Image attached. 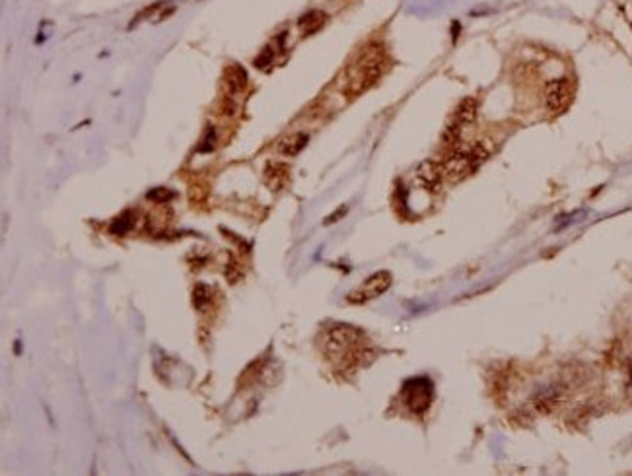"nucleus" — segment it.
<instances>
[{
  "label": "nucleus",
  "mask_w": 632,
  "mask_h": 476,
  "mask_svg": "<svg viewBox=\"0 0 632 476\" xmlns=\"http://www.w3.org/2000/svg\"><path fill=\"white\" fill-rule=\"evenodd\" d=\"M385 68H387V57H385L384 47L368 45L348 64L347 74H345V93L348 98H358L384 76Z\"/></svg>",
  "instance_id": "nucleus-1"
},
{
  "label": "nucleus",
  "mask_w": 632,
  "mask_h": 476,
  "mask_svg": "<svg viewBox=\"0 0 632 476\" xmlns=\"http://www.w3.org/2000/svg\"><path fill=\"white\" fill-rule=\"evenodd\" d=\"M362 338V331L352 325H333L323 334V352L329 360H360L362 352H356Z\"/></svg>",
  "instance_id": "nucleus-2"
},
{
  "label": "nucleus",
  "mask_w": 632,
  "mask_h": 476,
  "mask_svg": "<svg viewBox=\"0 0 632 476\" xmlns=\"http://www.w3.org/2000/svg\"><path fill=\"white\" fill-rule=\"evenodd\" d=\"M484 160H486V150L481 144H475L471 148H455L454 146V150L440 164L444 170V177L459 181V179L471 175Z\"/></svg>",
  "instance_id": "nucleus-3"
},
{
  "label": "nucleus",
  "mask_w": 632,
  "mask_h": 476,
  "mask_svg": "<svg viewBox=\"0 0 632 476\" xmlns=\"http://www.w3.org/2000/svg\"><path fill=\"white\" fill-rule=\"evenodd\" d=\"M405 406L414 414H424L434 400V383L428 377H412L401 389Z\"/></svg>",
  "instance_id": "nucleus-4"
},
{
  "label": "nucleus",
  "mask_w": 632,
  "mask_h": 476,
  "mask_svg": "<svg viewBox=\"0 0 632 476\" xmlns=\"http://www.w3.org/2000/svg\"><path fill=\"white\" fill-rule=\"evenodd\" d=\"M391 286V274L387 270H379L376 274H372L369 278H366L362 284L358 286L355 291H350L347 296V299L350 304H364V301H369V299L379 298L384 291L389 290Z\"/></svg>",
  "instance_id": "nucleus-5"
},
{
  "label": "nucleus",
  "mask_w": 632,
  "mask_h": 476,
  "mask_svg": "<svg viewBox=\"0 0 632 476\" xmlns=\"http://www.w3.org/2000/svg\"><path fill=\"white\" fill-rule=\"evenodd\" d=\"M576 88L570 78H556L551 80L545 88V101L547 107L553 113H562L566 111L574 100Z\"/></svg>",
  "instance_id": "nucleus-6"
},
{
  "label": "nucleus",
  "mask_w": 632,
  "mask_h": 476,
  "mask_svg": "<svg viewBox=\"0 0 632 476\" xmlns=\"http://www.w3.org/2000/svg\"><path fill=\"white\" fill-rule=\"evenodd\" d=\"M414 177L419 181L420 185L424 189H436L440 185L442 179H444V170H442L440 162H434V160H427L419 165V170L414 173Z\"/></svg>",
  "instance_id": "nucleus-7"
},
{
  "label": "nucleus",
  "mask_w": 632,
  "mask_h": 476,
  "mask_svg": "<svg viewBox=\"0 0 632 476\" xmlns=\"http://www.w3.org/2000/svg\"><path fill=\"white\" fill-rule=\"evenodd\" d=\"M290 177V167L282 162H270L265 167V183L270 191H282Z\"/></svg>",
  "instance_id": "nucleus-8"
},
{
  "label": "nucleus",
  "mask_w": 632,
  "mask_h": 476,
  "mask_svg": "<svg viewBox=\"0 0 632 476\" xmlns=\"http://www.w3.org/2000/svg\"><path fill=\"white\" fill-rule=\"evenodd\" d=\"M224 84L228 88V95H240L248 86V72L240 64H230L226 68Z\"/></svg>",
  "instance_id": "nucleus-9"
},
{
  "label": "nucleus",
  "mask_w": 632,
  "mask_h": 476,
  "mask_svg": "<svg viewBox=\"0 0 632 476\" xmlns=\"http://www.w3.org/2000/svg\"><path fill=\"white\" fill-rule=\"evenodd\" d=\"M306 144H307L306 133H294V135L282 138V140L278 143L277 150L278 154H282V156H296V154H300L302 150L306 148Z\"/></svg>",
  "instance_id": "nucleus-10"
},
{
  "label": "nucleus",
  "mask_w": 632,
  "mask_h": 476,
  "mask_svg": "<svg viewBox=\"0 0 632 476\" xmlns=\"http://www.w3.org/2000/svg\"><path fill=\"white\" fill-rule=\"evenodd\" d=\"M476 111H479V101L475 98H465V100L457 105L455 109V125H459V127H465V125H469L476 119Z\"/></svg>",
  "instance_id": "nucleus-11"
},
{
  "label": "nucleus",
  "mask_w": 632,
  "mask_h": 476,
  "mask_svg": "<svg viewBox=\"0 0 632 476\" xmlns=\"http://www.w3.org/2000/svg\"><path fill=\"white\" fill-rule=\"evenodd\" d=\"M325 20L327 16L323 14L321 10H312V12H307V14H304L300 18L298 26L300 29L304 31V36H312V33H315V31L325 24Z\"/></svg>",
  "instance_id": "nucleus-12"
},
{
  "label": "nucleus",
  "mask_w": 632,
  "mask_h": 476,
  "mask_svg": "<svg viewBox=\"0 0 632 476\" xmlns=\"http://www.w3.org/2000/svg\"><path fill=\"white\" fill-rule=\"evenodd\" d=\"M135 226V212H123L119 218H115L113 224H111V234L113 235H125L128 229Z\"/></svg>",
  "instance_id": "nucleus-13"
},
{
  "label": "nucleus",
  "mask_w": 632,
  "mask_h": 476,
  "mask_svg": "<svg viewBox=\"0 0 632 476\" xmlns=\"http://www.w3.org/2000/svg\"><path fill=\"white\" fill-rule=\"evenodd\" d=\"M210 301H213V290H210L206 284L195 286V290H193V304H195V307H197L199 311H203Z\"/></svg>",
  "instance_id": "nucleus-14"
},
{
  "label": "nucleus",
  "mask_w": 632,
  "mask_h": 476,
  "mask_svg": "<svg viewBox=\"0 0 632 476\" xmlns=\"http://www.w3.org/2000/svg\"><path fill=\"white\" fill-rule=\"evenodd\" d=\"M173 197H175V192L170 191V189H163V187H158V189H154V191L148 192V199L154 200V202H160V205L170 202Z\"/></svg>",
  "instance_id": "nucleus-15"
},
{
  "label": "nucleus",
  "mask_w": 632,
  "mask_h": 476,
  "mask_svg": "<svg viewBox=\"0 0 632 476\" xmlns=\"http://www.w3.org/2000/svg\"><path fill=\"white\" fill-rule=\"evenodd\" d=\"M214 143H216V133H214L213 127H208L205 130V136H203V140H200V144H199V152H203V154H206V152H213Z\"/></svg>",
  "instance_id": "nucleus-16"
},
{
  "label": "nucleus",
  "mask_w": 632,
  "mask_h": 476,
  "mask_svg": "<svg viewBox=\"0 0 632 476\" xmlns=\"http://www.w3.org/2000/svg\"><path fill=\"white\" fill-rule=\"evenodd\" d=\"M272 58H275V49L267 47V49L263 51V55L255 58V66L257 68H267V66L272 63Z\"/></svg>",
  "instance_id": "nucleus-17"
}]
</instances>
